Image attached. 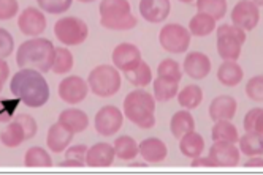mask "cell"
Here are the masks:
<instances>
[{"label":"cell","instance_id":"1","mask_svg":"<svg viewBox=\"0 0 263 175\" xmlns=\"http://www.w3.org/2000/svg\"><path fill=\"white\" fill-rule=\"evenodd\" d=\"M11 93L27 107H42L49 100V85L45 76L32 68H21L10 82Z\"/></svg>","mask_w":263,"mask_h":175},{"label":"cell","instance_id":"2","mask_svg":"<svg viewBox=\"0 0 263 175\" xmlns=\"http://www.w3.org/2000/svg\"><path fill=\"white\" fill-rule=\"evenodd\" d=\"M55 48L46 38H32L17 48L16 63L20 68H32L40 73H48L54 63Z\"/></svg>","mask_w":263,"mask_h":175},{"label":"cell","instance_id":"3","mask_svg":"<svg viewBox=\"0 0 263 175\" xmlns=\"http://www.w3.org/2000/svg\"><path fill=\"white\" fill-rule=\"evenodd\" d=\"M124 115L143 129L153 128L156 125V98L141 89L130 92L124 100Z\"/></svg>","mask_w":263,"mask_h":175},{"label":"cell","instance_id":"4","mask_svg":"<svg viewBox=\"0 0 263 175\" xmlns=\"http://www.w3.org/2000/svg\"><path fill=\"white\" fill-rule=\"evenodd\" d=\"M99 11L100 24L108 30H132L138 26L128 0H102Z\"/></svg>","mask_w":263,"mask_h":175},{"label":"cell","instance_id":"5","mask_svg":"<svg viewBox=\"0 0 263 175\" xmlns=\"http://www.w3.org/2000/svg\"><path fill=\"white\" fill-rule=\"evenodd\" d=\"M87 84L93 95L100 96V98H109L121 89L119 70L111 65H99L89 73Z\"/></svg>","mask_w":263,"mask_h":175},{"label":"cell","instance_id":"6","mask_svg":"<svg viewBox=\"0 0 263 175\" xmlns=\"http://www.w3.org/2000/svg\"><path fill=\"white\" fill-rule=\"evenodd\" d=\"M54 35L65 46H78L86 41L89 27L83 19L77 16H67L54 24Z\"/></svg>","mask_w":263,"mask_h":175},{"label":"cell","instance_id":"7","mask_svg":"<svg viewBox=\"0 0 263 175\" xmlns=\"http://www.w3.org/2000/svg\"><path fill=\"white\" fill-rule=\"evenodd\" d=\"M159 41L166 52L181 54L191 46V32L181 24H168L162 27L159 33Z\"/></svg>","mask_w":263,"mask_h":175},{"label":"cell","instance_id":"8","mask_svg":"<svg viewBox=\"0 0 263 175\" xmlns=\"http://www.w3.org/2000/svg\"><path fill=\"white\" fill-rule=\"evenodd\" d=\"M124 122V114L119 111L116 106H103L97 115H96V129L100 136L109 138V136H115L121 128Z\"/></svg>","mask_w":263,"mask_h":175},{"label":"cell","instance_id":"9","mask_svg":"<svg viewBox=\"0 0 263 175\" xmlns=\"http://www.w3.org/2000/svg\"><path fill=\"white\" fill-rule=\"evenodd\" d=\"M260 21V10L252 0H239L233 7L232 11V23L242 30H254Z\"/></svg>","mask_w":263,"mask_h":175},{"label":"cell","instance_id":"10","mask_svg":"<svg viewBox=\"0 0 263 175\" xmlns=\"http://www.w3.org/2000/svg\"><path fill=\"white\" fill-rule=\"evenodd\" d=\"M112 63H115V67L122 71V73H127L130 70L137 68L140 63H141V52L140 49L132 45V43H121L115 48V51H112Z\"/></svg>","mask_w":263,"mask_h":175},{"label":"cell","instance_id":"11","mask_svg":"<svg viewBox=\"0 0 263 175\" xmlns=\"http://www.w3.org/2000/svg\"><path fill=\"white\" fill-rule=\"evenodd\" d=\"M89 84L80 76H68L59 84L61 100L68 104H78L87 96Z\"/></svg>","mask_w":263,"mask_h":175},{"label":"cell","instance_id":"12","mask_svg":"<svg viewBox=\"0 0 263 175\" xmlns=\"http://www.w3.org/2000/svg\"><path fill=\"white\" fill-rule=\"evenodd\" d=\"M20 30L27 36H39L46 30V17L42 10L29 7L17 17Z\"/></svg>","mask_w":263,"mask_h":175},{"label":"cell","instance_id":"13","mask_svg":"<svg viewBox=\"0 0 263 175\" xmlns=\"http://www.w3.org/2000/svg\"><path fill=\"white\" fill-rule=\"evenodd\" d=\"M210 158L217 167H235L239 163V150L233 142L216 141L210 148Z\"/></svg>","mask_w":263,"mask_h":175},{"label":"cell","instance_id":"14","mask_svg":"<svg viewBox=\"0 0 263 175\" xmlns=\"http://www.w3.org/2000/svg\"><path fill=\"white\" fill-rule=\"evenodd\" d=\"M170 0H140V13L144 17V21L151 24L163 23L170 16Z\"/></svg>","mask_w":263,"mask_h":175},{"label":"cell","instance_id":"15","mask_svg":"<svg viewBox=\"0 0 263 175\" xmlns=\"http://www.w3.org/2000/svg\"><path fill=\"white\" fill-rule=\"evenodd\" d=\"M211 71L210 57L203 52H191L184 58V73L192 79H204Z\"/></svg>","mask_w":263,"mask_h":175},{"label":"cell","instance_id":"16","mask_svg":"<svg viewBox=\"0 0 263 175\" xmlns=\"http://www.w3.org/2000/svg\"><path fill=\"white\" fill-rule=\"evenodd\" d=\"M116 158L115 147L106 144V142H99L87 148L86 153V164L89 167H108L112 164Z\"/></svg>","mask_w":263,"mask_h":175},{"label":"cell","instance_id":"17","mask_svg":"<svg viewBox=\"0 0 263 175\" xmlns=\"http://www.w3.org/2000/svg\"><path fill=\"white\" fill-rule=\"evenodd\" d=\"M238 109V103L230 95H220L210 104V117L214 122L219 120H232Z\"/></svg>","mask_w":263,"mask_h":175},{"label":"cell","instance_id":"18","mask_svg":"<svg viewBox=\"0 0 263 175\" xmlns=\"http://www.w3.org/2000/svg\"><path fill=\"white\" fill-rule=\"evenodd\" d=\"M73 133L68 131L64 125H61L59 122L54 123L52 126H49L48 129V136H46V144L49 147L51 151L54 153H64L70 142L73 141Z\"/></svg>","mask_w":263,"mask_h":175},{"label":"cell","instance_id":"19","mask_svg":"<svg viewBox=\"0 0 263 175\" xmlns=\"http://www.w3.org/2000/svg\"><path fill=\"white\" fill-rule=\"evenodd\" d=\"M138 150H140V155L143 157V160L146 163H153V164L162 163L168 155V148H166L165 142L157 138L144 139L141 144H138Z\"/></svg>","mask_w":263,"mask_h":175},{"label":"cell","instance_id":"20","mask_svg":"<svg viewBox=\"0 0 263 175\" xmlns=\"http://www.w3.org/2000/svg\"><path fill=\"white\" fill-rule=\"evenodd\" d=\"M59 123L73 134H78L89 126V117L81 109H65L59 115Z\"/></svg>","mask_w":263,"mask_h":175},{"label":"cell","instance_id":"21","mask_svg":"<svg viewBox=\"0 0 263 175\" xmlns=\"http://www.w3.org/2000/svg\"><path fill=\"white\" fill-rule=\"evenodd\" d=\"M170 129L176 139H182L185 134L195 131V120L192 114L187 109L175 112L170 122Z\"/></svg>","mask_w":263,"mask_h":175},{"label":"cell","instance_id":"22","mask_svg":"<svg viewBox=\"0 0 263 175\" xmlns=\"http://www.w3.org/2000/svg\"><path fill=\"white\" fill-rule=\"evenodd\" d=\"M242 43L233 36H217V54L223 62H236L241 55Z\"/></svg>","mask_w":263,"mask_h":175},{"label":"cell","instance_id":"23","mask_svg":"<svg viewBox=\"0 0 263 175\" xmlns=\"http://www.w3.org/2000/svg\"><path fill=\"white\" fill-rule=\"evenodd\" d=\"M26 141H27L26 129L23 128V125L20 122H16V120L10 122L5 126V129L0 133V142H2L8 148L20 147Z\"/></svg>","mask_w":263,"mask_h":175},{"label":"cell","instance_id":"24","mask_svg":"<svg viewBox=\"0 0 263 175\" xmlns=\"http://www.w3.org/2000/svg\"><path fill=\"white\" fill-rule=\"evenodd\" d=\"M244 77L242 68L236 62H223L217 70V79L225 87L238 85Z\"/></svg>","mask_w":263,"mask_h":175},{"label":"cell","instance_id":"25","mask_svg":"<svg viewBox=\"0 0 263 175\" xmlns=\"http://www.w3.org/2000/svg\"><path fill=\"white\" fill-rule=\"evenodd\" d=\"M204 150V139L201 138V134L192 131L189 134H185L182 139H179V151L187 158H197L203 153Z\"/></svg>","mask_w":263,"mask_h":175},{"label":"cell","instance_id":"26","mask_svg":"<svg viewBox=\"0 0 263 175\" xmlns=\"http://www.w3.org/2000/svg\"><path fill=\"white\" fill-rule=\"evenodd\" d=\"M203 101V92L198 85L189 84L185 85L181 92H178V103L182 109L192 111L198 107Z\"/></svg>","mask_w":263,"mask_h":175},{"label":"cell","instance_id":"27","mask_svg":"<svg viewBox=\"0 0 263 175\" xmlns=\"http://www.w3.org/2000/svg\"><path fill=\"white\" fill-rule=\"evenodd\" d=\"M112 147H115L116 157L122 161H132L140 155L138 144L135 142L134 138H130V136H121V138L115 141V145Z\"/></svg>","mask_w":263,"mask_h":175},{"label":"cell","instance_id":"28","mask_svg":"<svg viewBox=\"0 0 263 175\" xmlns=\"http://www.w3.org/2000/svg\"><path fill=\"white\" fill-rule=\"evenodd\" d=\"M216 29V19L204 14V13H197L189 23V32L191 35L195 36H208L211 32Z\"/></svg>","mask_w":263,"mask_h":175},{"label":"cell","instance_id":"29","mask_svg":"<svg viewBox=\"0 0 263 175\" xmlns=\"http://www.w3.org/2000/svg\"><path fill=\"white\" fill-rule=\"evenodd\" d=\"M178 89H179V82L165 79V77L159 76L154 81V98L156 101H160V103L170 101L178 95Z\"/></svg>","mask_w":263,"mask_h":175},{"label":"cell","instance_id":"30","mask_svg":"<svg viewBox=\"0 0 263 175\" xmlns=\"http://www.w3.org/2000/svg\"><path fill=\"white\" fill-rule=\"evenodd\" d=\"M239 151L246 157H261L263 155V136L255 133H246L239 138Z\"/></svg>","mask_w":263,"mask_h":175},{"label":"cell","instance_id":"31","mask_svg":"<svg viewBox=\"0 0 263 175\" xmlns=\"http://www.w3.org/2000/svg\"><path fill=\"white\" fill-rule=\"evenodd\" d=\"M125 77H127V81L132 84V85H135L138 89H143L146 85L151 84L153 81V71H151V67H149L146 62L141 60V63L134 68V70H130L127 73H124Z\"/></svg>","mask_w":263,"mask_h":175},{"label":"cell","instance_id":"32","mask_svg":"<svg viewBox=\"0 0 263 175\" xmlns=\"http://www.w3.org/2000/svg\"><path fill=\"white\" fill-rule=\"evenodd\" d=\"M213 141H229L236 144L239 141V134L236 126L230 122V120H219L216 122V125L213 126Z\"/></svg>","mask_w":263,"mask_h":175},{"label":"cell","instance_id":"33","mask_svg":"<svg viewBox=\"0 0 263 175\" xmlns=\"http://www.w3.org/2000/svg\"><path fill=\"white\" fill-rule=\"evenodd\" d=\"M197 10L219 21L227 13V0H197Z\"/></svg>","mask_w":263,"mask_h":175},{"label":"cell","instance_id":"34","mask_svg":"<svg viewBox=\"0 0 263 175\" xmlns=\"http://www.w3.org/2000/svg\"><path fill=\"white\" fill-rule=\"evenodd\" d=\"M24 164L27 167H51L52 160L49 157V153L42 147H30L26 151Z\"/></svg>","mask_w":263,"mask_h":175},{"label":"cell","instance_id":"35","mask_svg":"<svg viewBox=\"0 0 263 175\" xmlns=\"http://www.w3.org/2000/svg\"><path fill=\"white\" fill-rule=\"evenodd\" d=\"M73 68V54L67 48H55L52 71L55 74H67Z\"/></svg>","mask_w":263,"mask_h":175},{"label":"cell","instance_id":"36","mask_svg":"<svg viewBox=\"0 0 263 175\" xmlns=\"http://www.w3.org/2000/svg\"><path fill=\"white\" fill-rule=\"evenodd\" d=\"M244 131L246 133H255L263 136V109L261 107H254L251 109L246 117H244Z\"/></svg>","mask_w":263,"mask_h":175},{"label":"cell","instance_id":"37","mask_svg":"<svg viewBox=\"0 0 263 175\" xmlns=\"http://www.w3.org/2000/svg\"><path fill=\"white\" fill-rule=\"evenodd\" d=\"M157 71H159V76L165 77V79H170L175 82H181V79H182L181 67L176 60H173V58H165V60H162Z\"/></svg>","mask_w":263,"mask_h":175},{"label":"cell","instance_id":"38","mask_svg":"<svg viewBox=\"0 0 263 175\" xmlns=\"http://www.w3.org/2000/svg\"><path fill=\"white\" fill-rule=\"evenodd\" d=\"M39 7L49 14H61L70 10L73 0H36Z\"/></svg>","mask_w":263,"mask_h":175},{"label":"cell","instance_id":"39","mask_svg":"<svg viewBox=\"0 0 263 175\" xmlns=\"http://www.w3.org/2000/svg\"><path fill=\"white\" fill-rule=\"evenodd\" d=\"M246 95L252 101H263V76H254L246 84Z\"/></svg>","mask_w":263,"mask_h":175},{"label":"cell","instance_id":"40","mask_svg":"<svg viewBox=\"0 0 263 175\" xmlns=\"http://www.w3.org/2000/svg\"><path fill=\"white\" fill-rule=\"evenodd\" d=\"M21 100L16 98V100H0V123H5L10 122L11 117L14 115L16 107L20 106Z\"/></svg>","mask_w":263,"mask_h":175},{"label":"cell","instance_id":"41","mask_svg":"<svg viewBox=\"0 0 263 175\" xmlns=\"http://www.w3.org/2000/svg\"><path fill=\"white\" fill-rule=\"evenodd\" d=\"M87 148L84 144H80V145H73V147H68L64 153H65V160H71V161H77L80 163L81 166L86 164V153H87Z\"/></svg>","mask_w":263,"mask_h":175},{"label":"cell","instance_id":"42","mask_svg":"<svg viewBox=\"0 0 263 175\" xmlns=\"http://www.w3.org/2000/svg\"><path fill=\"white\" fill-rule=\"evenodd\" d=\"M223 35H227V36H233L236 38V40H239L242 45L246 43V30H242L241 27L238 26H232V24H223L217 29V36H223Z\"/></svg>","mask_w":263,"mask_h":175},{"label":"cell","instance_id":"43","mask_svg":"<svg viewBox=\"0 0 263 175\" xmlns=\"http://www.w3.org/2000/svg\"><path fill=\"white\" fill-rule=\"evenodd\" d=\"M14 51L13 36L8 30L0 29V58H7Z\"/></svg>","mask_w":263,"mask_h":175},{"label":"cell","instance_id":"44","mask_svg":"<svg viewBox=\"0 0 263 175\" xmlns=\"http://www.w3.org/2000/svg\"><path fill=\"white\" fill-rule=\"evenodd\" d=\"M17 0H0V21H7L17 14Z\"/></svg>","mask_w":263,"mask_h":175},{"label":"cell","instance_id":"45","mask_svg":"<svg viewBox=\"0 0 263 175\" xmlns=\"http://www.w3.org/2000/svg\"><path fill=\"white\" fill-rule=\"evenodd\" d=\"M14 120L23 125V128L26 129V134H27V139H32L36 134V122L33 117H30L27 114H20L14 117Z\"/></svg>","mask_w":263,"mask_h":175},{"label":"cell","instance_id":"46","mask_svg":"<svg viewBox=\"0 0 263 175\" xmlns=\"http://www.w3.org/2000/svg\"><path fill=\"white\" fill-rule=\"evenodd\" d=\"M192 167H217V166L210 157H201V155H200V157L194 158Z\"/></svg>","mask_w":263,"mask_h":175},{"label":"cell","instance_id":"47","mask_svg":"<svg viewBox=\"0 0 263 175\" xmlns=\"http://www.w3.org/2000/svg\"><path fill=\"white\" fill-rule=\"evenodd\" d=\"M8 76H10V67L5 62V58H0V79L5 82L8 79Z\"/></svg>","mask_w":263,"mask_h":175},{"label":"cell","instance_id":"48","mask_svg":"<svg viewBox=\"0 0 263 175\" xmlns=\"http://www.w3.org/2000/svg\"><path fill=\"white\" fill-rule=\"evenodd\" d=\"M244 166L246 167H263V158L261 157H251V160Z\"/></svg>","mask_w":263,"mask_h":175},{"label":"cell","instance_id":"49","mask_svg":"<svg viewBox=\"0 0 263 175\" xmlns=\"http://www.w3.org/2000/svg\"><path fill=\"white\" fill-rule=\"evenodd\" d=\"M61 166H62V167H81V164H80V163L71 161V160H65V161H62V163H61Z\"/></svg>","mask_w":263,"mask_h":175},{"label":"cell","instance_id":"50","mask_svg":"<svg viewBox=\"0 0 263 175\" xmlns=\"http://www.w3.org/2000/svg\"><path fill=\"white\" fill-rule=\"evenodd\" d=\"M252 2L257 5V7H260V5H263V0H252Z\"/></svg>","mask_w":263,"mask_h":175},{"label":"cell","instance_id":"51","mask_svg":"<svg viewBox=\"0 0 263 175\" xmlns=\"http://www.w3.org/2000/svg\"><path fill=\"white\" fill-rule=\"evenodd\" d=\"M179 2H182V4H192V2H195V0H179Z\"/></svg>","mask_w":263,"mask_h":175},{"label":"cell","instance_id":"52","mask_svg":"<svg viewBox=\"0 0 263 175\" xmlns=\"http://www.w3.org/2000/svg\"><path fill=\"white\" fill-rule=\"evenodd\" d=\"M134 166H137V167H143V166H144V167H146L147 164H144V163H135Z\"/></svg>","mask_w":263,"mask_h":175},{"label":"cell","instance_id":"53","mask_svg":"<svg viewBox=\"0 0 263 175\" xmlns=\"http://www.w3.org/2000/svg\"><path fill=\"white\" fill-rule=\"evenodd\" d=\"M78 2H81V4H90V2H93V0H78Z\"/></svg>","mask_w":263,"mask_h":175},{"label":"cell","instance_id":"54","mask_svg":"<svg viewBox=\"0 0 263 175\" xmlns=\"http://www.w3.org/2000/svg\"><path fill=\"white\" fill-rule=\"evenodd\" d=\"M2 89H4V81L0 79V92H2Z\"/></svg>","mask_w":263,"mask_h":175}]
</instances>
